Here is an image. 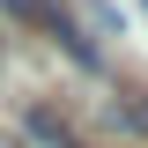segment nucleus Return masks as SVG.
Here are the masks:
<instances>
[{
    "label": "nucleus",
    "instance_id": "obj_1",
    "mask_svg": "<svg viewBox=\"0 0 148 148\" xmlns=\"http://www.w3.org/2000/svg\"><path fill=\"white\" fill-rule=\"evenodd\" d=\"M30 133H37L45 148H82V141H74V133H67V126L52 119V111H30Z\"/></svg>",
    "mask_w": 148,
    "mask_h": 148
},
{
    "label": "nucleus",
    "instance_id": "obj_2",
    "mask_svg": "<svg viewBox=\"0 0 148 148\" xmlns=\"http://www.w3.org/2000/svg\"><path fill=\"white\" fill-rule=\"evenodd\" d=\"M126 126H133V133H148V89H141V96L126 104Z\"/></svg>",
    "mask_w": 148,
    "mask_h": 148
},
{
    "label": "nucleus",
    "instance_id": "obj_3",
    "mask_svg": "<svg viewBox=\"0 0 148 148\" xmlns=\"http://www.w3.org/2000/svg\"><path fill=\"white\" fill-rule=\"evenodd\" d=\"M141 8H148V0H141Z\"/></svg>",
    "mask_w": 148,
    "mask_h": 148
}]
</instances>
